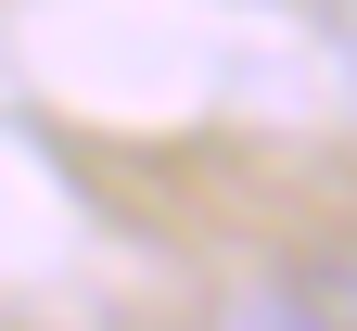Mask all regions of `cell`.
<instances>
[{
    "mask_svg": "<svg viewBox=\"0 0 357 331\" xmlns=\"http://www.w3.org/2000/svg\"><path fill=\"white\" fill-rule=\"evenodd\" d=\"M344 89H357V52H344Z\"/></svg>",
    "mask_w": 357,
    "mask_h": 331,
    "instance_id": "obj_2",
    "label": "cell"
},
{
    "mask_svg": "<svg viewBox=\"0 0 357 331\" xmlns=\"http://www.w3.org/2000/svg\"><path fill=\"white\" fill-rule=\"evenodd\" d=\"M344 13H357V0H344Z\"/></svg>",
    "mask_w": 357,
    "mask_h": 331,
    "instance_id": "obj_3",
    "label": "cell"
},
{
    "mask_svg": "<svg viewBox=\"0 0 357 331\" xmlns=\"http://www.w3.org/2000/svg\"><path fill=\"white\" fill-rule=\"evenodd\" d=\"M217 331H357V306L332 280H243V293L217 306Z\"/></svg>",
    "mask_w": 357,
    "mask_h": 331,
    "instance_id": "obj_1",
    "label": "cell"
}]
</instances>
